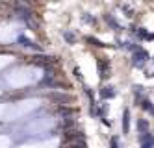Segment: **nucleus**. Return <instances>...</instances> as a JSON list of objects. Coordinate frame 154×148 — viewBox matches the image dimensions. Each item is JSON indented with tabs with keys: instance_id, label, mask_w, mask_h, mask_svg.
Masks as SVG:
<instances>
[{
	"instance_id": "1",
	"label": "nucleus",
	"mask_w": 154,
	"mask_h": 148,
	"mask_svg": "<svg viewBox=\"0 0 154 148\" xmlns=\"http://www.w3.org/2000/svg\"><path fill=\"white\" fill-rule=\"evenodd\" d=\"M132 59H134V65H143V63H147V59H149V54L143 50V48H137L136 52H134V56H132Z\"/></svg>"
},
{
	"instance_id": "12",
	"label": "nucleus",
	"mask_w": 154,
	"mask_h": 148,
	"mask_svg": "<svg viewBox=\"0 0 154 148\" xmlns=\"http://www.w3.org/2000/svg\"><path fill=\"white\" fill-rule=\"evenodd\" d=\"M65 39H67L69 43H74V41H76V37L72 35V33H69V32H65Z\"/></svg>"
},
{
	"instance_id": "9",
	"label": "nucleus",
	"mask_w": 154,
	"mask_h": 148,
	"mask_svg": "<svg viewBox=\"0 0 154 148\" xmlns=\"http://www.w3.org/2000/svg\"><path fill=\"white\" fill-rule=\"evenodd\" d=\"M137 37H139V39H149L147 30H145V28H137Z\"/></svg>"
},
{
	"instance_id": "7",
	"label": "nucleus",
	"mask_w": 154,
	"mask_h": 148,
	"mask_svg": "<svg viewBox=\"0 0 154 148\" xmlns=\"http://www.w3.org/2000/svg\"><path fill=\"white\" fill-rule=\"evenodd\" d=\"M19 41H20V43H23V44H24V47H32V48H35V50H39V47H35V44H34V43H32L30 39H26L24 35H20V37H19Z\"/></svg>"
},
{
	"instance_id": "5",
	"label": "nucleus",
	"mask_w": 154,
	"mask_h": 148,
	"mask_svg": "<svg viewBox=\"0 0 154 148\" xmlns=\"http://www.w3.org/2000/svg\"><path fill=\"white\" fill-rule=\"evenodd\" d=\"M128 122H130V113L128 109H125L123 111V131L125 133H128Z\"/></svg>"
},
{
	"instance_id": "14",
	"label": "nucleus",
	"mask_w": 154,
	"mask_h": 148,
	"mask_svg": "<svg viewBox=\"0 0 154 148\" xmlns=\"http://www.w3.org/2000/svg\"><path fill=\"white\" fill-rule=\"evenodd\" d=\"M112 148H119V141H117L115 137L112 139Z\"/></svg>"
},
{
	"instance_id": "4",
	"label": "nucleus",
	"mask_w": 154,
	"mask_h": 148,
	"mask_svg": "<svg viewBox=\"0 0 154 148\" xmlns=\"http://www.w3.org/2000/svg\"><path fill=\"white\" fill-rule=\"evenodd\" d=\"M141 148H154V137L149 133L141 135Z\"/></svg>"
},
{
	"instance_id": "3",
	"label": "nucleus",
	"mask_w": 154,
	"mask_h": 148,
	"mask_svg": "<svg viewBox=\"0 0 154 148\" xmlns=\"http://www.w3.org/2000/svg\"><path fill=\"white\" fill-rule=\"evenodd\" d=\"M115 95H117V91L113 87H109V85L100 89V98H106V100L108 98H115Z\"/></svg>"
},
{
	"instance_id": "11",
	"label": "nucleus",
	"mask_w": 154,
	"mask_h": 148,
	"mask_svg": "<svg viewBox=\"0 0 154 148\" xmlns=\"http://www.w3.org/2000/svg\"><path fill=\"white\" fill-rule=\"evenodd\" d=\"M104 19H106V22H108V24H109V26H113V28H119V24H117V20H113V19H112V17H109V15H106Z\"/></svg>"
},
{
	"instance_id": "2",
	"label": "nucleus",
	"mask_w": 154,
	"mask_h": 148,
	"mask_svg": "<svg viewBox=\"0 0 154 148\" xmlns=\"http://www.w3.org/2000/svg\"><path fill=\"white\" fill-rule=\"evenodd\" d=\"M98 72H100L102 78L109 76V63H108V59H100V61H98Z\"/></svg>"
},
{
	"instance_id": "13",
	"label": "nucleus",
	"mask_w": 154,
	"mask_h": 148,
	"mask_svg": "<svg viewBox=\"0 0 154 148\" xmlns=\"http://www.w3.org/2000/svg\"><path fill=\"white\" fill-rule=\"evenodd\" d=\"M74 74H76V78H78V80H82V74H80V69H78V67H74Z\"/></svg>"
},
{
	"instance_id": "6",
	"label": "nucleus",
	"mask_w": 154,
	"mask_h": 148,
	"mask_svg": "<svg viewBox=\"0 0 154 148\" xmlns=\"http://www.w3.org/2000/svg\"><path fill=\"white\" fill-rule=\"evenodd\" d=\"M137 130H139V133H143V135H145V133H147V130H149V122H147L145 119L137 120Z\"/></svg>"
},
{
	"instance_id": "10",
	"label": "nucleus",
	"mask_w": 154,
	"mask_h": 148,
	"mask_svg": "<svg viewBox=\"0 0 154 148\" xmlns=\"http://www.w3.org/2000/svg\"><path fill=\"white\" fill-rule=\"evenodd\" d=\"M85 41H87V43H93V47H104V43H100V41H97L95 37H87Z\"/></svg>"
},
{
	"instance_id": "8",
	"label": "nucleus",
	"mask_w": 154,
	"mask_h": 148,
	"mask_svg": "<svg viewBox=\"0 0 154 148\" xmlns=\"http://www.w3.org/2000/svg\"><path fill=\"white\" fill-rule=\"evenodd\" d=\"M141 107H143V109H147L149 113H152V115H154V107H152V104H150L149 100H143V102H141Z\"/></svg>"
}]
</instances>
